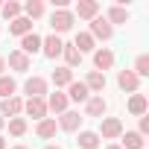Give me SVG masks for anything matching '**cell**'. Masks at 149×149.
<instances>
[{
	"mask_svg": "<svg viewBox=\"0 0 149 149\" xmlns=\"http://www.w3.org/2000/svg\"><path fill=\"white\" fill-rule=\"evenodd\" d=\"M73 24H76V15H73L70 9H56V12L50 15L53 35H58V32H70V29H73Z\"/></svg>",
	"mask_w": 149,
	"mask_h": 149,
	"instance_id": "1",
	"label": "cell"
},
{
	"mask_svg": "<svg viewBox=\"0 0 149 149\" xmlns=\"http://www.w3.org/2000/svg\"><path fill=\"white\" fill-rule=\"evenodd\" d=\"M24 91H26V100H44V94H47V79H44V76H29L26 85H24Z\"/></svg>",
	"mask_w": 149,
	"mask_h": 149,
	"instance_id": "2",
	"label": "cell"
},
{
	"mask_svg": "<svg viewBox=\"0 0 149 149\" xmlns=\"http://www.w3.org/2000/svg\"><path fill=\"white\" fill-rule=\"evenodd\" d=\"M97 134H100V140H114V137H120V134H123V123H120L117 117H105Z\"/></svg>",
	"mask_w": 149,
	"mask_h": 149,
	"instance_id": "3",
	"label": "cell"
},
{
	"mask_svg": "<svg viewBox=\"0 0 149 149\" xmlns=\"http://www.w3.org/2000/svg\"><path fill=\"white\" fill-rule=\"evenodd\" d=\"M88 35H91L94 41H97V38H102V41H108V38L114 35V26H111V24H108L105 18H100V15H97V18L91 21V32H88Z\"/></svg>",
	"mask_w": 149,
	"mask_h": 149,
	"instance_id": "4",
	"label": "cell"
},
{
	"mask_svg": "<svg viewBox=\"0 0 149 149\" xmlns=\"http://www.w3.org/2000/svg\"><path fill=\"white\" fill-rule=\"evenodd\" d=\"M94 67H97L100 73L111 70V67H114V53H111L108 47H100V50H94Z\"/></svg>",
	"mask_w": 149,
	"mask_h": 149,
	"instance_id": "5",
	"label": "cell"
},
{
	"mask_svg": "<svg viewBox=\"0 0 149 149\" xmlns=\"http://www.w3.org/2000/svg\"><path fill=\"white\" fill-rule=\"evenodd\" d=\"M61 47H64V41H61L58 35H47V38H41V53H44L47 58L61 56Z\"/></svg>",
	"mask_w": 149,
	"mask_h": 149,
	"instance_id": "6",
	"label": "cell"
},
{
	"mask_svg": "<svg viewBox=\"0 0 149 149\" xmlns=\"http://www.w3.org/2000/svg\"><path fill=\"white\" fill-rule=\"evenodd\" d=\"M61 132H79V126H82V114L79 111H64L61 114V120L56 123Z\"/></svg>",
	"mask_w": 149,
	"mask_h": 149,
	"instance_id": "7",
	"label": "cell"
},
{
	"mask_svg": "<svg viewBox=\"0 0 149 149\" xmlns=\"http://www.w3.org/2000/svg\"><path fill=\"white\" fill-rule=\"evenodd\" d=\"M117 85H120V91H129V94H137V88H140V79L134 76L132 70H120V73H117Z\"/></svg>",
	"mask_w": 149,
	"mask_h": 149,
	"instance_id": "8",
	"label": "cell"
},
{
	"mask_svg": "<svg viewBox=\"0 0 149 149\" xmlns=\"http://www.w3.org/2000/svg\"><path fill=\"white\" fill-rule=\"evenodd\" d=\"M21 111H24V100H21V97H9V100L0 102V114H3V120H6V117L12 120V117H18Z\"/></svg>",
	"mask_w": 149,
	"mask_h": 149,
	"instance_id": "9",
	"label": "cell"
},
{
	"mask_svg": "<svg viewBox=\"0 0 149 149\" xmlns=\"http://www.w3.org/2000/svg\"><path fill=\"white\" fill-rule=\"evenodd\" d=\"M24 111L32 120H44L47 117V100H24Z\"/></svg>",
	"mask_w": 149,
	"mask_h": 149,
	"instance_id": "10",
	"label": "cell"
},
{
	"mask_svg": "<svg viewBox=\"0 0 149 149\" xmlns=\"http://www.w3.org/2000/svg\"><path fill=\"white\" fill-rule=\"evenodd\" d=\"M67 100H73V102H88V97H91V91L85 88V82H76L73 79L70 85H67V94H64Z\"/></svg>",
	"mask_w": 149,
	"mask_h": 149,
	"instance_id": "11",
	"label": "cell"
},
{
	"mask_svg": "<svg viewBox=\"0 0 149 149\" xmlns=\"http://www.w3.org/2000/svg\"><path fill=\"white\" fill-rule=\"evenodd\" d=\"M85 88H88L91 94L102 97V91H105V73H100V70H91V73H88V79H85Z\"/></svg>",
	"mask_w": 149,
	"mask_h": 149,
	"instance_id": "12",
	"label": "cell"
},
{
	"mask_svg": "<svg viewBox=\"0 0 149 149\" xmlns=\"http://www.w3.org/2000/svg\"><path fill=\"white\" fill-rule=\"evenodd\" d=\"M126 108H129V114H134V117H143V114L149 111V100H146L143 94H132Z\"/></svg>",
	"mask_w": 149,
	"mask_h": 149,
	"instance_id": "13",
	"label": "cell"
},
{
	"mask_svg": "<svg viewBox=\"0 0 149 149\" xmlns=\"http://www.w3.org/2000/svg\"><path fill=\"white\" fill-rule=\"evenodd\" d=\"M97 12H100V3H97V0H79L73 15H79V18H85V21H94Z\"/></svg>",
	"mask_w": 149,
	"mask_h": 149,
	"instance_id": "14",
	"label": "cell"
},
{
	"mask_svg": "<svg viewBox=\"0 0 149 149\" xmlns=\"http://www.w3.org/2000/svg\"><path fill=\"white\" fill-rule=\"evenodd\" d=\"M21 53H24V56H35V53H41V35H35V32L24 35V38H21Z\"/></svg>",
	"mask_w": 149,
	"mask_h": 149,
	"instance_id": "15",
	"label": "cell"
},
{
	"mask_svg": "<svg viewBox=\"0 0 149 149\" xmlns=\"http://www.w3.org/2000/svg\"><path fill=\"white\" fill-rule=\"evenodd\" d=\"M6 64H9L12 70H18V73H26L32 61H29V56H24L21 50H12V53H9V61H6Z\"/></svg>",
	"mask_w": 149,
	"mask_h": 149,
	"instance_id": "16",
	"label": "cell"
},
{
	"mask_svg": "<svg viewBox=\"0 0 149 149\" xmlns=\"http://www.w3.org/2000/svg\"><path fill=\"white\" fill-rule=\"evenodd\" d=\"M105 108H108V102L102 97H88V102H85V114L88 117H102Z\"/></svg>",
	"mask_w": 149,
	"mask_h": 149,
	"instance_id": "17",
	"label": "cell"
},
{
	"mask_svg": "<svg viewBox=\"0 0 149 149\" xmlns=\"http://www.w3.org/2000/svg\"><path fill=\"white\" fill-rule=\"evenodd\" d=\"M56 132H58V126H56V120H53V117H44V120H38V126H35V134H38V137H44V140L56 137Z\"/></svg>",
	"mask_w": 149,
	"mask_h": 149,
	"instance_id": "18",
	"label": "cell"
},
{
	"mask_svg": "<svg viewBox=\"0 0 149 149\" xmlns=\"http://www.w3.org/2000/svg\"><path fill=\"white\" fill-rule=\"evenodd\" d=\"M9 32H12V35H21V38H24V35H29V32H32V21L21 15V18H15V21L9 24Z\"/></svg>",
	"mask_w": 149,
	"mask_h": 149,
	"instance_id": "19",
	"label": "cell"
},
{
	"mask_svg": "<svg viewBox=\"0 0 149 149\" xmlns=\"http://www.w3.org/2000/svg\"><path fill=\"white\" fill-rule=\"evenodd\" d=\"M67 102H70V100H67L64 94H58V91H56V94H50V100H47V111L64 114V111H67Z\"/></svg>",
	"mask_w": 149,
	"mask_h": 149,
	"instance_id": "20",
	"label": "cell"
},
{
	"mask_svg": "<svg viewBox=\"0 0 149 149\" xmlns=\"http://www.w3.org/2000/svg\"><path fill=\"white\" fill-rule=\"evenodd\" d=\"M61 56H64V61H67L64 67H70V70L82 64V56H79V50L73 47V44H64V47H61Z\"/></svg>",
	"mask_w": 149,
	"mask_h": 149,
	"instance_id": "21",
	"label": "cell"
},
{
	"mask_svg": "<svg viewBox=\"0 0 149 149\" xmlns=\"http://www.w3.org/2000/svg\"><path fill=\"white\" fill-rule=\"evenodd\" d=\"M70 82H73V70L70 67H56L53 70V85L56 88H67Z\"/></svg>",
	"mask_w": 149,
	"mask_h": 149,
	"instance_id": "22",
	"label": "cell"
},
{
	"mask_svg": "<svg viewBox=\"0 0 149 149\" xmlns=\"http://www.w3.org/2000/svg\"><path fill=\"white\" fill-rule=\"evenodd\" d=\"M120 137H123L120 140V149H143V137L137 132H123Z\"/></svg>",
	"mask_w": 149,
	"mask_h": 149,
	"instance_id": "23",
	"label": "cell"
},
{
	"mask_svg": "<svg viewBox=\"0 0 149 149\" xmlns=\"http://www.w3.org/2000/svg\"><path fill=\"white\" fill-rule=\"evenodd\" d=\"M94 44H97V41H94L88 32H79V35H76V41H73V47L79 50V56H82V53H91V50H97Z\"/></svg>",
	"mask_w": 149,
	"mask_h": 149,
	"instance_id": "24",
	"label": "cell"
},
{
	"mask_svg": "<svg viewBox=\"0 0 149 149\" xmlns=\"http://www.w3.org/2000/svg\"><path fill=\"white\" fill-rule=\"evenodd\" d=\"M105 21L114 26V24H126L129 21V9H123V6H111L108 9V15H105Z\"/></svg>",
	"mask_w": 149,
	"mask_h": 149,
	"instance_id": "25",
	"label": "cell"
},
{
	"mask_svg": "<svg viewBox=\"0 0 149 149\" xmlns=\"http://www.w3.org/2000/svg\"><path fill=\"white\" fill-rule=\"evenodd\" d=\"M82 149H97L102 140H100V134L97 132H79V140H76Z\"/></svg>",
	"mask_w": 149,
	"mask_h": 149,
	"instance_id": "26",
	"label": "cell"
},
{
	"mask_svg": "<svg viewBox=\"0 0 149 149\" xmlns=\"http://www.w3.org/2000/svg\"><path fill=\"white\" fill-rule=\"evenodd\" d=\"M15 91H18V82L12 76H0V97L9 100V97H15Z\"/></svg>",
	"mask_w": 149,
	"mask_h": 149,
	"instance_id": "27",
	"label": "cell"
},
{
	"mask_svg": "<svg viewBox=\"0 0 149 149\" xmlns=\"http://www.w3.org/2000/svg\"><path fill=\"white\" fill-rule=\"evenodd\" d=\"M0 12H3V18H6V21H15V18H21L24 6H21V3H15V0H9V3L0 6Z\"/></svg>",
	"mask_w": 149,
	"mask_h": 149,
	"instance_id": "28",
	"label": "cell"
},
{
	"mask_svg": "<svg viewBox=\"0 0 149 149\" xmlns=\"http://www.w3.org/2000/svg\"><path fill=\"white\" fill-rule=\"evenodd\" d=\"M24 18H29V21H35V18H41L44 15V3H41V0H29V3L24 6Z\"/></svg>",
	"mask_w": 149,
	"mask_h": 149,
	"instance_id": "29",
	"label": "cell"
},
{
	"mask_svg": "<svg viewBox=\"0 0 149 149\" xmlns=\"http://www.w3.org/2000/svg\"><path fill=\"white\" fill-rule=\"evenodd\" d=\"M9 134L12 137H24L26 134V120L24 117H12L9 120Z\"/></svg>",
	"mask_w": 149,
	"mask_h": 149,
	"instance_id": "30",
	"label": "cell"
},
{
	"mask_svg": "<svg viewBox=\"0 0 149 149\" xmlns=\"http://www.w3.org/2000/svg\"><path fill=\"white\" fill-rule=\"evenodd\" d=\"M134 76L137 79H143V76H149V56H137V61H134Z\"/></svg>",
	"mask_w": 149,
	"mask_h": 149,
	"instance_id": "31",
	"label": "cell"
},
{
	"mask_svg": "<svg viewBox=\"0 0 149 149\" xmlns=\"http://www.w3.org/2000/svg\"><path fill=\"white\" fill-rule=\"evenodd\" d=\"M3 70H6V58L0 56V76H3Z\"/></svg>",
	"mask_w": 149,
	"mask_h": 149,
	"instance_id": "32",
	"label": "cell"
},
{
	"mask_svg": "<svg viewBox=\"0 0 149 149\" xmlns=\"http://www.w3.org/2000/svg\"><path fill=\"white\" fill-rule=\"evenodd\" d=\"M0 149H6V137L3 134H0Z\"/></svg>",
	"mask_w": 149,
	"mask_h": 149,
	"instance_id": "33",
	"label": "cell"
},
{
	"mask_svg": "<svg viewBox=\"0 0 149 149\" xmlns=\"http://www.w3.org/2000/svg\"><path fill=\"white\" fill-rule=\"evenodd\" d=\"M105 149H120V146H117V143H108V146H105Z\"/></svg>",
	"mask_w": 149,
	"mask_h": 149,
	"instance_id": "34",
	"label": "cell"
},
{
	"mask_svg": "<svg viewBox=\"0 0 149 149\" xmlns=\"http://www.w3.org/2000/svg\"><path fill=\"white\" fill-rule=\"evenodd\" d=\"M3 126H6V120H3V114H0V129H3Z\"/></svg>",
	"mask_w": 149,
	"mask_h": 149,
	"instance_id": "35",
	"label": "cell"
},
{
	"mask_svg": "<svg viewBox=\"0 0 149 149\" xmlns=\"http://www.w3.org/2000/svg\"><path fill=\"white\" fill-rule=\"evenodd\" d=\"M44 149H61V146H53V143H50V146H44Z\"/></svg>",
	"mask_w": 149,
	"mask_h": 149,
	"instance_id": "36",
	"label": "cell"
},
{
	"mask_svg": "<svg viewBox=\"0 0 149 149\" xmlns=\"http://www.w3.org/2000/svg\"><path fill=\"white\" fill-rule=\"evenodd\" d=\"M12 149H26V146H12Z\"/></svg>",
	"mask_w": 149,
	"mask_h": 149,
	"instance_id": "37",
	"label": "cell"
}]
</instances>
